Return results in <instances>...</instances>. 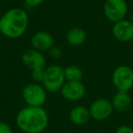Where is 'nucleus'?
<instances>
[{"label":"nucleus","instance_id":"f257e3e1","mask_svg":"<svg viewBox=\"0 0 133 133\" xmlns=\"http://www.w3.org/2000/svg\"><path fill=\"white\" fill-rule=\"evenodd\" d=\"M16 123L25 133H42L48 126L49 116L43 107L26 106L17 112Z\"/></svg>","mask_w":133,"mask_h":133},{"label":"nucleus","instance_id":"f03ea898","mask_svg":"<svg viewBox=\"0 0 133 133\" xmlns=\"http://www.w3.org/2000/svg\"><path fill=\"white\" fill-rule=\"evenodd\" d=\"M29 18L26 11L20 8L8 9L0 17V34L10 39H17L26 31Z\"/></svg>","mask_w":133,"mask_h":133},{"label":"nucleus","instance_id":"7ed1b4c3","mask_svg":"<svg viewBox=\"0 0 133 133\" xmlns=\"http://www.w3.org/2000/svg\"><path fill=\"white\" fill-rule=\"evenodd\" d=\"M66 83L64 69L58 65H51L45 69L43 87L48 92L55 93L60 91L63 85Z\"/></svg>","mask_w":133,"mask_h":133},{"label":"nucleus","instance_id":"20e7f679","mask_svg":"<svg viewBox=\"0 0 133 133\" xmlns=\"http://www.w3.org/2000/svg\"><path fill=\"white\" fill-rule=\"evenodd\" d=\"M22 98L29 107H42L46 100V90L39 83H29L23 89Z\"/></svg>","mask_w":133,"mask_h":133},{"label":"nucleus","instance_id":"39448f33","mask_svg":"<svg viewBox=\"0 0 133 133\" xmlns=\"http://www.w3.org/2000/svg\"><path fill=\"white\" fill-rule=\"evenodd\" d=\"M112 83L118 91L129 92L133 88V69L127 65L117 66L112 73Z\"/></svg>","mask_w":133,"mask_h":133},{"label":"nucleus","instance_id":"423d86ee","mask_svg":"<svg viewBox=\"0 0 133 133\" xmlns=\"http://www.w3.org/2000/svg\"><path fill=\"white\" fill-rule=\"evenodd\" d=\"M103 11L106 18L115 24L125 19L128 13V4L126 0H105Z\"/></svg>","mask_w":133,"mask_h":133},{"label":"nucleus","instance_id":"0eeeda50","mask_svg":"<svg viewBox=\"0 0 133 133\" xmlns=\"http://www.w3.org/2000/svg\"><path fill=\"white\" fill-rule=\"evenodd\" d=\"M91 118L97 121H103L109 118L113 113L111 101L106 98H98L90 104L89 108Z\"/></svg>","mask_w":133,"mask_h":133},{"label":"nucleus","instance_id":"6e6552de","mask_svg":"<svg viewBox=\"0 0 133 133\" xmlns=\"http://www.w3.org/2000/svg\"><path fill=\"white\" fill-rule=\"evenodd\" d=\"M86 87L81 81H66L60 89L61 96L69 101H78L86 95Z\"/></svg>","mask_w":133,"mask_h":133},{"label":"nucleus","instance_id":"1a4fd4ad","mask_svg":"<svg viewBox=\"0 0 133 133\" xmlns=\"http://www.w3.org/2000/svg\"><path fill=\"white\" fill-rule=\"evenodd\" d=\"M21 60L25 66H26L31 71L35 69H45L46 63V57L42 52L34 49V48L25 51L21 57Z\"/></svg>","mask_w":133,"mask_h":133},{"label":"nucleus","instance_id":"9d476101","mask_svg":"<svg viewBox=\"0 0 133 133\" xmlns=\"http://www.w3.org/2000/svg\"><path fill=\"white\" fill-rule=\"evenodd\" d=\"M112 35L119 42H131L133 39V23L127 19L115 23L112 26Z\"/></svg>","mask_w":133,"mask_h":133},{"label":"nucleus","instance_id":"9b49d317","mask_svg":"<svg viewBox=\"0 0 133 133\" xmlns=\"http://www.w3.org/2000/svg\"><path fill=\"white\" fill-rule=\"evenodd\" d=\"M31 45L34 49L40 52L48 51L54 46L53 36L46 31H37L32 36Z\"/></svg>","mask_w":133,"mask_h":133},{"label":"nucleus","instance_id":"f8f14e48","mask_svg":"<svg viewBox=\"0 0 133 133\" xmlns=\"http://www.w3.org/2000/svg\"><path fill=\"white\" fill-rule=\"evenodd\" d=\"M90 118L91 116L89 108L84 106H76L69 112V119L75 125H86L90 120Z\"/></svg>","mask_w":133,"mask_h":133},{"label":"nucleus","instance_id":"ddd939ff","mask_svg":"<svg viewBox=\"0 0 133 133\" xmlns=\"http://www.w3.org/2000/svg\"><path fill=\"white\" fill-rule=\"evenodd\" d=\"M111 104L114 110H117L118 112H124L130 108L131 97L129 96V92L117 91L116 94L113 96Z\"/></svg>","mask_w":133,"mask_h":133},{"label":"nucleus","instance_id":"4468645a","mask_svg":"<svg viewBox=\"0 0 133 133\" xmlns=\"http://www.w3.org/2000/svg\"><path fill=\"white\" fill-rule=\"evenodd\" d=\"M66 40L70 46H79L87 40V32L82 28L75 26L68 31L66 35Z\"/></svg>","mask_w":133,"mask_h":133},{"label":"nucleus","instance_id":"2eb2a0df","mask_svg":"<svg viewBox=\"0 0 133 133\" xmlns=\"http://www.w3.org/2000/svg\"><path fill=\"white\" fill-rule=\"evenodd\" d=\"M66 81H81L83 71L76 65H69L64 69Z\"/></svg>","mask_w":133,"mask_h":133},{"label":"nucleus","instance_id":"dca6fc26","mask_svg":"<svg viewBox=\"0 0 133 133\" xmlns=\"http://www.w3.org/2000/svg\"><path fill=\"white\" fill-rule=\"evenodd\" d=\"M44 75L45 69H35V70L31 71V78L35 83H42L43 79H44Z\"/></svg>","mask_w":133,"mask_h":133},{"label":"nucleus","instance_id":"f3484780","mask_svg":"<svg viewBox=\"0 0 133 133\" xmlns=\"http://www.w3.org/2000/svg\"><path fill=\"white\" fill-rule=\"evenodd\" d=\"M49 55L51 56L53 58H60L61 56H62V49H61L59 46H53L49 50Z\"/></svg>","mask_w":133,"mask_h":133},{"label":"nucleus","instance_id":"a211bd4d","mask_svg":"<svg viewBox=\"0 0 133 133\" xmlns=\"http://www.w3.org/2000/svg\"><path fill=\"white\" fill-rule=\"evenodd\" d=\"M0 133H14L11 126L5 121H0Z\"/></svg>","mask_w":133,"mask_h":133},{"label":"nucleus","instance_id":"6ab92c4d","mask_svg":"<svg viewBox=\"0 0 133 133\" xmlns=\"http://www.w3.org/2000/svg\"><path fill=\"white\" fill-rule=\"evenodd\" d=\"M115 133H133V129L130 126L121 125L116 129Z\"/></svg>","mask_w":133,"mask_h":133},{"label":"nucleus","instance_id":"aec40b11","mask_svg":"<svg viewBox=\"0 0 133 133\" xmlns=\"http://www.w3.org/2000/svg\"><path fill=\"white\" fill-rule=\"evenodd\" d=\"M24 1L25 4L29 8H37L44 2V0H24Z\"/></svg>","mask_w":133,"mask_h":133},{"label":"nucleus","instance_id":"412c9836","mask_svg":"<svg viewBox=\"0 0 133 133\" xmlns=\"http://www.w3.org/2000/svg\"><path fill=\"white\" fill-rule=\"evenodd\" d=\"M129 20L130 21V22L133 23V12L130 14V16H129Z\"/></svg>","mask_w":133,"mask_h":133},{"label":"nucleus","instance_id":"4be33fe9","mask_svg":"<svg viewBox=\"0 0 133 133\" xmlns=\"http://www.w3.org/2000/svg\"><path fill=\"white\" fill-rule=\"evenodd\" d=\"M131 48H132V51H133V39L131 41Z\"/></svg>","mask_w":133,"mask_h":133}]
</instances>
